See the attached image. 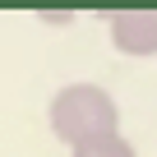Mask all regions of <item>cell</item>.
<instances>
[{
  "mask_svg": "<svg viewBox=\"0 0 157 157\" xmlns=\"http://www.w3.org/2000/svg\"><path fill=\"white\" fill-rule=\"evenodd\" d=\"M51 129L60 143L74 148H88V143H102L111 134H120V111H116V97L97 83H65L51 102Z\"/></svg>",
  "mask_w": 157,
  "mask_h": 157,
  "instance_id": "6da1fadb",
  "label": "cell"
},
{
  "mask_svg": "<svg viewBox=\"0 0 157 157\" xmlns=\"http://www.w3.org/2000/svg\"><path fill=\"white\" fill-rule=\"evenodd\" d=\"M111 46L125 56H157V10H116L106 14Z\"/></svg>",
  "mask_w": 157,
  "mask_h": 157,
  "instance_id": "7a4b0ae2",
  "label": "cell"
},
{
  "mask_svg": "<svg viewBox=\"0 0 157 157\" xmlns=\"http://www.w3.org/2000/svg\"><path fill=\"white\" fill-rule=\"evenodd\" d=\"M69 157H139V152H134V143H129L125 134H111V139H102V143H88V148H74Z\"/></svg>",
  "mask_w": 157,
  "mask_h": 157,
  "instance_id": "3957f363",
  "label": "cell"
}]
</instances>
